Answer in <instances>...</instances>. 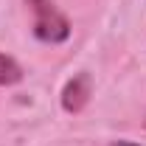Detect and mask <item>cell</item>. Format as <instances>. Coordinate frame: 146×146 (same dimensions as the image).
I'll return each mask as SVG.
<instances>
[{
	"label": "cell",
	"instance_id": "cell-1",
	"mask_svg": "<svg viewBox=\"0 0 146 146\" xmlns=\"http://www.w3.org/2000/svg\"><path fill=\"white\" fill-rule=\"evenodd\" d=\"M34 14V36L45 45H62L70 36V20L54 0H25Z\"/></svg>",
	"mask_w": 146,
	"mask_h": 146
},
{
	"label": "cell",
	"instance_id": "cell-2",
	"mask_svg": "<svg viewBox=\"0 0 146 146\" xmlns=\"http://www.w3.org/2000/svg\"><path fill=\"white\" fill-rule=\"evenodd\" d=\"M90 93H93V82L87 73H76L70 82L65 84V90H62V107L65 112H82V110L87 107V101H90Z\"/></svg>",
	"mask_w": 146,
	"mask_h": 146
},
{
	"label": "cell",
	"instance_id": "cell-3",
	"mask_svg": "<svg viewBox=\"0 0 146 146\" xmlns=\"http://www.w3.org/2000/svg\"><path fill=\"white\" fill-rule=\"evenodd\" d=\"M17 82H23V68H20L11 56L0 54V87H11Z\"/></svg>",
	"mask_w": 146,
	"mask_h": 146
},
{
	"label": "cell",
	"instance_id": "cell-4",
	"mask_svg": "<svg viewBox=\"0 0 146 146\" xmlns=\"http://www.w3.org/2000/svg\"><path fill=\"white\" fill-rule=\"evenodd\" d=\"M112 146H138V143H129V141H115Z\"/></svg>",
	"mask_w": 146,
	"mask_h": 146
}]
</instances>
